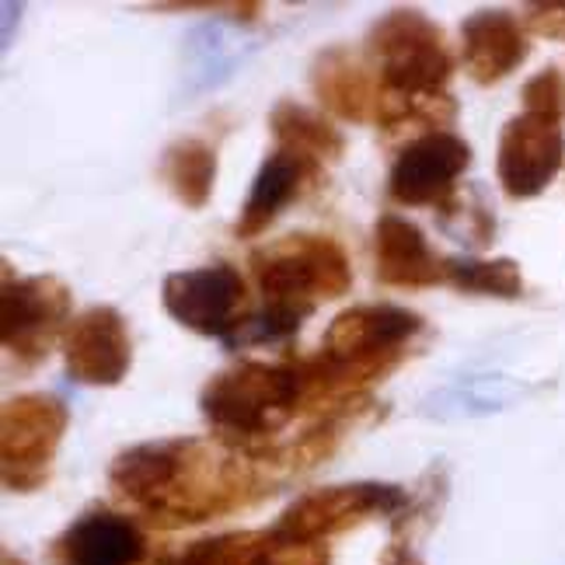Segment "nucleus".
I'll return each instance as SVG.
<instances>
[{"label":"nucleus","mask_w":565,"mask_h":565,"mask_svg":"<svg viewBox=\"0 0 565 565\" xmlns=\"http://www.w3.org/2000/svg\"><path fill=\"white\" fill-rule=\"evenodd\" d=\"M471 168V143L458 134H423L402 147L391 164L387 195L402 206L440 210L458 195V179Z\"/></svg>","instance_id":"nucleus-10"},{"label":"nucleus","mask_w":565,"mask_h":565,"mask_svg":"<svg viewBox=\"0 0 565 565\" xmlns=\"http://www.w3.org/2000/svg\"><path fill=\"white\" fill-rule=\"evenodd\" d=\"M374 276L395 290H426L444 282V258L412 221L381 213L374 224Z\"/></svg>","instance_id":"nucleus-16"},{"label":"nucleus","mask_w":565,"mask_h":565,"mask_svg":"<svg viewBox=\"0 0 565 565\" xmlns=\"http://www.w3.org/2000/svg\"><path fill=\"white\" fill-rule=\"evenodd\" d=\"M74 294L60 276H14L4 263L0 287V342L18 366H39L71 329Z\"/></svg>","instance_id":"nucleus-6"},{"label":"nucleus","mask_w":565,"mask_h":565,"mask_svg":"<svg viewBox=\"0 0 565 565\" xmlns=\"http://www.w3.org/2000/svg\"><path fill=\"white\" fill-rule=\"evenodd\" d=\"M158 175L189 210H203L216 185V150L200 137H182L164 147Z\"/></svg>","instance_id":"nucleus-18"},{"label":"nucleus","mask_w":565,"mask_h":565,"mask_svg":"<svg viewBox=\"0 0 565 565\" xmlns=\"http://www.w3.org/2000/svg\"><path fill=\"white\" fill-rule=\"evenodd\" d=\"M200 412L216 440L276 468L269 440L297 416H308V381L294 356L279 363L242 360L203 384Z\"/></svg>","instance_id":"nucleus-2"},{"label":"nucleus","mask_w":565,"mask_h":565,"mask_svg":"<svg viewBox=\"0 0 565 565\" xmlns=\"http://www.w3.org/2000/svg\"><path fill=\"white\" fill-rule=\"evenodd\" d=\"M440 216V227L447 234L458 237L461 245H471V248H486L492 245L495 237V221H492V210L486 206L482 192H458L450 203H444L437 210Z\"/></svg>","instance_id":"nucleus-23"},{"label":"nucleus","mask_w":565,"mask_h":565,"mask_svg":"<svg viewBox=\"0 0 565 565\" xmlns=\"http://www.w3.org/2000/svg\"><path fill=\"white\" fill-rule=\"evenodd\" d=\"M444 282L458 294H475V297H495V300L524 297V273H520V263H513V258H471V255L444 258Z\"/></svg>","instance_id":"nucleus-20"},{"label":"nucleus","mask_w":565,"mask_h":565,"mask_svg":"<svg viewBox=\"0 0 565 565\" xmlns=\"http://www.w3.org/2000/svg\"><path fill=\"white\" fill-rule=\"evenodd\" d=\"M531 56V42L524 21L510 11L486 8L465 18L461 25V60L468 77L478 88H492V84L507 81L513 71L524 67Z\"/></svg>","instance_id":"nucleus-13"},{"label":"nucleus","mask_w":565,"mask_h":565,"mask_svg":"<svg viewBox=\"0 0 565 565\" xmlns=\"http://www.w3.org/2000/svg\"><path fill=\"white\" fill-rule=\"evenodd\" d=\"M269 129L276 137V147L297 150V154L318 164H335L345 154L342 129H335V122L300 102H279L269 113Z\"/></svg>","instance_id":"nucleus-17"},{"label":"nucleus","mask_w":565,"mask_h":565,"mask_svg":"<svg viewBox=\"0 0 565 565\" xmlns=\"http://www.w3.org/2000/svg\"><path fill=\"white\" fill-rule=\"evenodd\" d=\"M524 29L541 35V39L565 42V0H552V4H527L524 8Z\"/></svg>","instance_id":"nucleus-25"},{"label":"nucleus","mask_w":565,"mask_h":565,"mask_svg":"<svg viewBox=\"0 0 565 565\" xmlns=\"http://www.w3.org/2000/svg\"><path fill=\"white\" fill-rule=\"evenodd\" d=\"M147 558V537L129 520L113 510H88L56 537V565H140Z\"/></svg>","instance_id":"nucleus-14"},{"label":"nucleus","mask_w":565,"mask_h":565,"mask_svg":"<svg viewBox=\"0 0 565 565\" xmlns=\"http://www.w3.org/2000/svg\"><path fill=\"white\" fill-rule=\"evenodd\" d=\"M412 510V495L402 486L391 482H345L315 489L308 495L294 499V503L279 513L273 524L276 537L287 541H308V545H321L342 531H353L366 520H398Z\"/></svg>","instance_id":"nucleus-7"},{"label":"nucleus","mask_w":565,"mask_h":565,"mask_svg":"<svg viewBox=\"0 0 565 565\" xmlns=\"http://www.w3.org/2000/svg\"><path fill=\"white\" fill-rule=\"evenodd\" d=\"M321 182H324V164L297 154V150L276 147L263 161V168H258L248 200H245L242 213H237L234 234L242 237V242H252V237H258L276 224V216L282 210L303 200V195L318 189Z\"/></svg>","instance_id":"nucleus-12"},{"label":"nucleus","mask_w":565,"mask_h":565,"mask_svg":"<svg viewBox=\"0 0 565 565\" xmlns=\"http://www.w3.org/2000/svg\"><path fill=\"white\" fill-rule=\"evenodd\" d=\"M231 565H332V558L324 545L287 541L273 531H242Z\"/></svg>","instance_id":"nucleus-22"},{"label":"nucleus","mask_w":565,"mask_h":565,"mask_svg":"<svg viewBox=\"0 0 565 565\" xmlns=\"http://www.w3.org/2000/svg\"><path fill=\"white\" fill-rule=\"evenodd\" d=\"M269 471L216 437H164L116 454L108 486L161 527H195L263 503L276 489Z\"/></svg>","instance_id":"nucleus-1"},{"label":"nucleus","mask_w":565,"mask_h":565,"mask_svg":"<svg viewBox=\"0 0 565 565\" xmlns=\"http://www.w3.org/2000/svg\"><path fill=\"white\" fill-rule=\"evenodd\" d=\"M0 565H29L25 558H18V555H11V552H4V558H0Z\"/></svg>","instance_id":"nucleus-28"},{"label":"nucleus","mask_w":565,"mask_h":565,"mask_svg":"<svg viewBox=\"0 0 565 565\" xmlns=\"http://www.w3.org/2000/svg\"><path fill=\"white\" fill-rule=\"evenodd\" d=\"M565 164L562 119L541 113L513 116L495 147V175L510 200H534L545 192Z\"/></svg>","instance_id":"nucleus-9"},{"label":"nucleus","mask_w":565,"mask_h":565,"mask_svg":"<svg viewBox=\"0 0 565 565\" xmlns=\"http://www.w3.org/2000/svg\"><path fill=\"white\" fill-rule=\"evenodd\" d=\"M252 46L242 39H234L224 25H203L189 35V71H185V92L189 95H206L234 74L237 63L245 60Z\"/></svg>","instance_id":"nucleus-19"},{"label":"nucleus","mask_w":565,"mask_h":565,"mask_svg":"<svg viewBox=\"0 0 565 565\" xmlns=\"http://www.w3.org/2000/svg\"><path fill=\"white\" fill-rule=\"evenodd\" d=\"M248 269L266 308L287 311L300 321L318 303L353 290V266L345 248L329 234H287L248 255Z\"/></svg>","instance_id":"nucleus-3"},{"label":"nucleus","mask_w":565,"mask_h":565,"mask_svg":"<svg viewBox=\"0 0 565 565\" xmlns=\"http://www.w3.org/2000/svg\"><path fill=\"white\" fill-rule=\"evenodd\" d=\"M150 11H206V14H224L234 25H255L263 18V4H150Z\"/></svg>","instance_id":"nucleus-26"},{"label":"nucleus","mask_w":565,"mask_h":565,"mask_svg":"<svg viewBox=\"0 0 565 565\" xmlns=\"http://www.w3.org/2000/svg\"><path fill=\"white\" fill-rule=\"evenodd\" d=\"M161 303L182 329L221 342H227L237 324L252 315L248 282L231 263L168 273L161 282Z\"/></svg>","instance_id":"nucleus-8"},{"label":"nucleus","mask_w":565,"mask_h":565,"mask_svg":"<svg viewBox=\"0 0 565 565\" xmlns=\"http://www.w3.org/2000/svg\"><path fill=\"white\" fill-rule=\"evenodd\" d=\"M67 426L71 408L50 391H25L4 402L0 408V478L8 492L29 495L50 482Z\"/></svg>","instance_id":"nucleus-5"},{"label":"nucleus","mask_w":565,"mask_h":565,"mask_svg":"<svg viewBox=\"0 0 565 565\" xmlns=\"http://www.w3.org/2000/svg\"><path fill=\"white\" fill-rule=\"evenodd\" d=\"M520 98H524V113H541V116L565 119V81H562V71L545 67L541 74H534L524 84Z\"/></svg>","instance_id":"nucleus-24"},{"label":"nucleus","mask_w":565,"mask_h":565,"mask_svg":"<svg viewBox=\"0 0 565 565\" xmlns=\"http://www.w3.org/2000/svg\"><path fill=\"white\" fill-rule=\"evenodd\" d=\"M381 565H426L416 548L408 545V541H391V545L381 552Z\"/></svg>","instance_id":"nucleus-27"},{"label":"nucleus","mask_w":565,"mask_h":565,"mask_svg":"<svg viewBox=\"0 0 565 565\" xmlns=\"http://www.w3.org/2000/svg\"><path fill=\"white\" fill-rule=\"evenodd\" d=\"M458 119V102L450 95H381L377 126L384 134H402V129H426V134H444Z\"/></svg>","instance_id":"nucleus-21"},{"label":"nucleus","mask_w":565,"mask_h":565,"mask_svg":"<svg viewBox=\"0 0 565 565\" xmlns=\"http://www.w3.org/2000/svg\"><path fill=\"white\" fill-rule=\"evenodd\" d=\"M311 92L321 108H329L332 116L345 122H377L384 88L374 77L371 63L353 50H321L311 63Z\"/></svg>","instance_id":"nucleus-15"},{"label":"nucleus","mask_w":565,"mask_h":565,"mask_svg":"<svg viewBox=\"0 0 565 565\" xmlns=\"http://www.w3.org/2000/svg\"><path fill=\"white\" fill-rule=\"evenodd\" d=\"M63 363L77 384H122L129 366H134V339H129L126 318L108 303H95V308L77 315L63 335Z\"/></svg>","instance_id":"nucleus-11"},{"label":"nucleus","mask_w":565,"mask_h":565,"mask_svg":"<svg viewBox=\"0 0 565 565\" xmlns=\"http://www.w3.org/2000/svg\"><path fill=\"white\" fill-rule=\"evenodd\" d=\"M366 60L391 95H447L444 88L454 77L444 29L416 8H395L374 21L366 32Z\"/></svg>","instance_id":"nucleus-4"}]
</instances>
